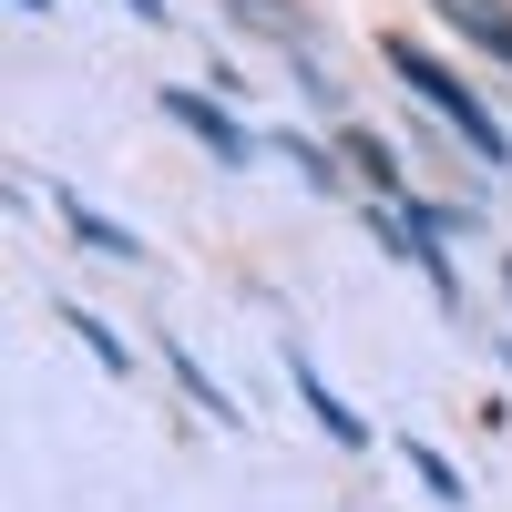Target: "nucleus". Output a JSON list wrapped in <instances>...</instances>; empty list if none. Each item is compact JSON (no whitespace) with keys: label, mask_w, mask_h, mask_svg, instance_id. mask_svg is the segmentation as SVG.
I'll list each match as a JSON object with an SVG mask.
<instances>
[{"label":"nucleus","mask_w":512,"mask_h":512,"mask_svg":"<svg viewBox=\"0 0 512 512\" xmlns=\"http://www.w3.org/2000/svg\"><path fill=\"white\" fill-rule=\"evenodd\" d=\"M62 318H72V328H82V349H93V359H103V369H113V379H134V359H123V338H113V328H103V318H82V308H62Z\"/></svg>","instance_id":"7"},{"label":"nucleus","mask_w":512,"mask_h":512,"mask_svg":"<svg viewBox=\"0 0 512 512\" xmlns=\"http://www.w3.org/2000/svg\"><path fill=\"white\" fill-rule=\"evenodd\" d=\"M431 11H441L461 41H472V52H492V62L512 72V11H502V0H431Z\"/></svg>","instance_id":"3"},{"label":"nucleus","mask_w":512,"mask_h":512,"mask_svg":"<svg viewBox=\"0 0 512 512\" xmlns=\"http://www.w3.org/2000/svg\"><path fill=\"white\" fill-rule=\"evenodd\" d=\"M287 379H297V400H308V410L328 420V441H349V451L369 441V431H359V410H349V400H338L328 379H318V359H308V349H287Z\"/></svg>","instance_id":"4"},{"label":"nucleus","mask_w":512,"mask_h":512,"mask_svg":"<svg viewBox=\"0 0 512 512\" xmlns=\"http://www.w3.org/2000/svg\"><path fill=\"white\" fill-rule=\"evenodd\" d=\"M400 461H410V482H420V492H431V502H451V512H461V502H472V482H461V472H451V461H441L431 441H400Z\"/></svg>","instance_id":"6"},{"label":"nucleus","mask_w":512,"mask_h":512,"mask_svg":"<svg viewBox=\"0 0 512 512\" xmlns=\"http://www.w3.org/2000/svg\"><path fill=\"white\" fill-rule=\"evenodd\" d=\"M502 369H512V349H502Z\"/></svg>","instance_id":"12"},{"label":"nucleus","mask_w":512,"mask_h":512,"mask_svg":"<svg viewBox=\"0 0 512 512\" xmlns=\"http://www.w3.org/2000/svg\"><path fill=\"white\" fill-rule=\"evenodd\" d=\"M349 164H359V175H369L379 195H390V185H400V164H390V144H379V134H349Z\"/></svg>","instance_id":"8"},{"label":"nucleus","mask_w":512,"mask_h":512,"mask_svg":"<svg viewBox=\"0 0 512 512\" xmlns=\"http://www.w3.org/2000/svg\"><path fill=\"white\" fill-rule=\"evenodd\" d=\"M502 287H512V256H502Z\"/></svg>","instance_id":"10"},{"label":"nucleus","mask_w":512,"mask_h":512,"mask_svg":"<svg viewBox=\"0 0 512 512\" xmlns=\"http://www.w3.org/2000/svg\"><path fill=\"white\" fill-rule=\"evenodd\" d=\"M52 216H62V226H72L82 246H93V256H123V267H144V246L123 236L113 216H93V205H82V195H52Z\"/></svg>","instance_id":"5"},{"label":"nucleus","mask_w":512,"mask_h":512,"mask_svg":"<svg viewBox=\"0 0 512 512\" xmlns=\"http://www.w3.org/2000/svg\"><path fill=\"white\" fill-rule=\"evenodd\" d=\"M164 113H175V123H185V134H195L205 154H216V164H256V134H246L236 113H216L205 93H164Z\"/></svg>","instance_id":"2"},{"label":"nucleus","mask_w":512,"mask_h":512,"mask_svg":"<svg viewBox=\"0 0 512 512\" xmlns=\"http://www.w3.org/2000/svg\"><path fill=\"white\" fill-rule=\"evenodd\" d=\"M21 11H41V0H21Z\"/></svg>","instance_id":"11"},{"label":"nucleus","mask_w":512,"mask_h":512,"mask_svg":"<svg viewBox=\"0 0 512 512\" xmlns=\"http://www.w3.org/2000/svg\"><path fill=\"white\" fill-rule=\"evenodd\" d=\"M277 154H287V164H297V175H308V185H338V164H328L318 144H297V134H277Z\"/></svg>","instance_id":"9"},{"label":"nucleus","mask_w":512,"mask_h":512,"mask_svg":"<svg viewBox=\"0 0 512 512\" xmlns=\"http://www.w3.org/2000/svg\"><path fill=\"white\" fill-rule=\"evenodd\" d=\"M390 62H400V82H410V93L431 103V113H441V123H451V134L472 144L482 164H502V175H512V134H502V123H492V103L472 93V82H461V72H441L431 52H410V41H390Z\"/></svg>","instance_id":"1"}]
</instances>
